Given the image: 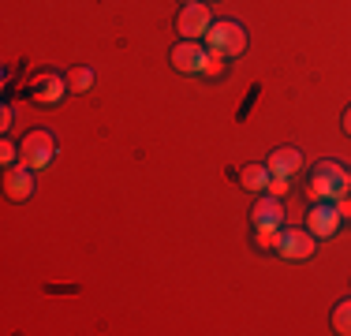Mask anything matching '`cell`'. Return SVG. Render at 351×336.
<instances>
[{"instance_id": "d6986e66", "label": "cell", "mask_w": 351, "mask_h": 336, "mask_svg": "<svg viewBox=\"0 0 351 336\" xmlns=\"http://www.w3.org/2000/svg\"><path fill=\"white\" fill-rule=\"evenodd\" d=\"M337 209H340V217H351V198H337Z\"/></svg>"}, {"instance_id": "e0dca14e", "label": "cell", "mask_w": 351, "mask_h": 336, "mask_svg": "<svg viewBox=\"0 0 351 336\" xmlns=\"http://www.w3.org/2000/svg\"><path fill=\"white\" fill-rule=\"evenodd\" d=\"M0 161H4L8 168H12L15 161H19V146H15L12 139H4V142H0Z\"/></svg>"}, {"instance_id": "ba28073f", "label": "cell", "mask_w": 351, "mask_h": 336, "mask_svg": "<svg viewBox=\"0 0 351 336\" xmlns=\"http://www.w3.org/2000/svg\"><path fill=\"white\" fill-rule=\"evenodd\" d=\"M4 195L12 198V202H27L30 195H34V168H27V165H12L4 172Z\"/></svg>"}, {"instance_id": "3957f363", "label": "cell", "mask_w": 351, "mask_h": 336, "mask_svg": "<svg viewBox=\"0 0 351 336\" xmlns=\"http://www.w3.org/2000/svg\"><path fill=\"white\" fill-rule=\"evenodd\" d=\"M53 157H56V134L53 131H45V128H38V131H27L23 134V142H19V161L27 165V168H49L53 165Z\"/></svg>"}, {"instance_id": "ffe728a7", "label": "cell", "mask_w": 351, "mask_h": 336, "mask_svg": "<svg viewBox=\"0 0 351 336\" xmlns=\"http://www.w3.org/2000/svg\"><path fill=\"white\" fill-rule=\"evenodd\" d=\"M0 128H4V131L12 128V108H4V112H0Z\"/></svg>"}, {"instance_id": "2e32d148", "label": "cell", "mask_w": 351, "mask_h": 336, "mask_svg": "<svg viewBox=\"0 0 351 336\" xmlns=\"http://www.w3.org/2000/svg\"><path fill=\"white\" fill-rule=\"evenodd\" d=\"M224 60H228L224 53H210V60H206V71H202V75H210V79L224 75Z\"/></svg>"}, {"instance_id": "4fadbf2b", "label": "cell", "mask_w": 351, "mask_h": 336, "mask_svg": "<svg viewBox=\"0 0 351 336\" xmlns=\"http://www.w3.org/2000/svg\"><path fill=\"white\" fill-rule=\"evenodd\" d=\"M68 90L71 94H86V90H94V71H90V67H71L68 71Z\"/></svg>"}, {"instance_id": "7c38bea8", "label": "cell", "mask_w": 351, "mask_h": 336, "mask_svg": "<svg viewBox=\"0 0 351 336\" xmlns=\"http://www.w3.org/2000/svg\"><path fill=\"white\" fill-rule=\"evenodd\" d=\"M269 180H273V172H269V165H262V161L239 168V183H243L247 191H254V195H265V191H269Z\"/></svg>"}, {"instance_id": "5bb4252c", "label": "cell", "mask_w": 351, "mask_h": 336, "mask_svg": "<svg viewBox=\"0 0 351 336\" xmlns=\"http://www.w3.org/2000/svg\"><path fill=\"white\" fill-rule=\"evenodd\" d=\"M332 329L340 336H351V299L337 302V310H332Z\"/></svg>"}, {"instance_id": "ac0fdd59", "label": "cell", "mask_w": 351, "mask_h": 336, "mask_svg": "<svg viewBox=\"0 0 351 336\" xmlns=\"http://www.w3.org/2000/svg\"><path fill=\"white\" fill-rule=\"evenodd\" d=\"M284 191H288V180H284V176H273V180H269V191H265V195H284Z\"/></svg>"}, {"instance_id": "52a82bcc", "label": "cell", "mask_w": 351, "mask_h": 336, "mask_svg": "<svg viewBox=\"0 0 351 336\" xmlns=\"http://www.w3.org/2000/svg\"><path fill=\"white\" fill-rule=\"evenodd\" d=\"M210 27H213V15H210V8H206L202 0H195V4H183L180 19H176V30H180L183 38H191V41L206 38V30H210Z\"/></svg>"}, {"instance_id": "6da1fadb", "label": "cell", "mask_w": 351, "mask_h": 336, "mask_svg": "<svg viewBox=\"0 0 351 336\" xmlns=\"http://www.w3.org/2000/svg\"><path fill=\"white\" fill-rule=\"evenodd\" d=\"M351 191V172L340 161H317L311 168V183H306V195L311 202H337Z\"/></svg>"}, {"instance_id": "8992f818", "label": "cell", "mask_w": 351, "mask_h": 336, "mask_svg": "<svg viewBox=\"0 0 351 336\" xmlns=\"http://www.w3.org/2000/svg\"><path fill=\"white\" fill-rule=\"evenodd\" d=\"M172 67L183 75H202L206 71V60H210V49H202V41H191L183 38L180 45H172Z\"/></svg>"}, {"instance_id": "7402d4cb", "label": "cell", "mask_w": 351, "mask_h": 336, "mask_svg": "<svg viewBox=\"0 0 351 336\" xmlns=\"http://www.w3.org/2000/svg\"><path fill=\"white\" fill-rule=\"evenodd\" d=\"M183 4H195V0H183Z\"/></svg>"}, {"instance_id": "9c48e42d", "label": "cell", "mask_w": 351, "mask_h": 336, "mask_svg": "<svg viewBox=\"0 0 351 336\" xmlns=\"http://www.w3.org/2000/svg\"><path fill=\"white\" fill-rule=\"evenodd\" d=\"M317 247V239L311 235V228H291V232H280V254L284 258H295V262H303V258H311Z\"/></svg>"}, {"instance_id": "7a4b0ae2", "label": "cell", "mask_w": 351, "mask_h": 336, "mask_svg": "<svg viewBox=\"0 0 351 336\" xmlns=\"http://www.w3.org/2000/svg\"><path fill=\"white\" fill-rule=\"evenodd\" d=\"M206 49H210V53H224L228 60L243 56V49H247V30H243V23H236V19L213 23V27L206 30Z\"/></svg>"}, {"instance_id": "5b68a950", "label": "cell", "mask_w": 351, "mask_h": 336, "mask_svg": "<svg viewBox=\"0 0 351 336\" xmlns=\"http://www.w3.org/2000/svg\"><path fill=\"white\" fill-rule=\"evenodd\" d=\"M340 209H337V202H314L311 209H306V228H311L314 239H332L340 228Z\"/></svg>"}, {"instance_id": "30bf717a", "label": "cell", "mask_w": 351, "mask_h": 336, "mask_svg": "<svg viewBox=\"0 0 351 336\" xmlns=\"http://www.w3.org/2000/svg\"><path fill=\"white\" fill-rule=\"evenodd\" d=\"M250 221H254V228H280L284 221V206L277 195H262L258 198V206L250 209Z\"/></svg>"}, {"instance_id": "44dd1931", "label": "cell", "mask_w": 351, "mask_h": 336, "mask_svg": "<svg viewBox=\"0 0 351 336\" xmlns=\"http://www.w3.org/2000/svg\"><path fill=\"white\" fill-rule=\"evenodd\" d=\"M344 131L351 134V105H348V112H344Z\"/></svg>"}, {"instance_id": "9a60e30c", "label": "cell", "mask_w": 351, "mask_h": 336, "mask_svg": "<svg viewBox=\"0 0 351 336\" xmlns=\"http://www.w3.org/2000/svg\"><path fill=\"white\" fill-rule=\"evenodd\" d=\"M254 232H258V247H265V250L280 247V228H254Z\"/></svg>"}, {"instance_id": "8fae6325", "label": "cell", "mask_w": 351, "mask_h": 336, "mask_svg": "<svg viewBox=\"0 0 351 336\" xmlns=\"http://www.w3.org/2000/svg\"><path fill=\"white\" fill-rule=\"evenodd\" d=\"M269 172L273 176H284V180H291V176L299 172V168H303V154H299L295 146H280V149H273L269 154Z\"/></svg>"}, {"instance_id": "277c9868", "label": "cell", "mask_w": 351, "mask_h": 336, "mask_svg": "<svg viewBox=\"0 0 351 336\" xmlns=\"http://www.w3.org/2000/svg\"><path fill=\"white\" fill-rule=\"evenodd\" d=\"M64 94H71L68 90V79H60L56 71H41L30 79V101L41 108H53V105H60Z\"/></svg>"}]
</instances>
